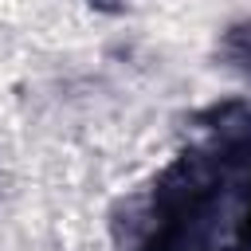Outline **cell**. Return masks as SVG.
Instances as JSON below:
<instances>
[{
    "mask_svg": "<svg viewBox=\"0 0 251 251\" xmlns=\"http://www.w3.org/2000/svg\"><path fill=\"white\" fill-rule=\"evenodd\" d=\"M114 235L122 251H251V106H208L196 141L118 212Z\"/></svg>",
    "mask_w": 251,
    "mask_h": 251,
    "instance_id": "cell-1",
    "label": "cell"
},
{
    "mask_svg": "<svg viewBox=\"0 0 251 251\" xmlns=\"http://www.w3.org/2000/svg\"><path fill=\"white\" fill-rule=\"evenodd\" d=\"M220 59H224L231 71H239V75L251 78V20H239V24H231V27L224 31V39H220Z\"/></svg>",
    "mask_w": 251,
    "mask_h": 251,
    "instance_id": "cell-2",
    "label": "cell"
},
{
    "mask_svg": "<svg viewBox=\"0 0 251 251\" xmlns=\"http://www.w3.org/2000/svg\"><path fill=\"white\" fill-rule=\"evenodd\" d=\"M90 4H94V8H106V12H118V8H122L118 0H90Z\"/></svg>",
    "mask_w": 251,
    "mask_h": 251,
    "instance_id": "cell-3",
    "label": "cell"
}]
</instances>
